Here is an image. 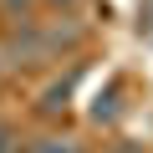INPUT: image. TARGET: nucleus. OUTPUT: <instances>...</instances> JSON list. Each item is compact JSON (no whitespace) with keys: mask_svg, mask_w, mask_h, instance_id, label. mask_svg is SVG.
Masks as SVG:
<instances>
[{"mask_svg":"<svg viewBox=\"0 0 153 153\" xmlns=\"http://www.w3.org/2000/svg\"><path fill=\"white\" fill-rule=\"evenodd\" d=\"M5 5H10V10H16V5H31V0H5Z\"/></svg>","mask_w":153,"mask_h":153,"instance_id":"4","label":"nucleus"},{"mask_svg":"<svg viewBox=\"0 0 153 153\" xmlns=\"http://www.w3.org/2000/svg\"><path fill=\"white\" fill-rule=\"evenodd\" d=\"M16 153H82L71 138H31L26 148H16Z\"/></svg>","mask_w":153,"mask_h":153,"instance_id":"1","label":"nucleus"},{"mask_svg":"<svg viewBox=\"0 0 153 153\" xmlns=\"http://www.w3.org/2000/svg\"><path fill=\"white\" fill-rule=\"evenodd\" d=\"M10 143H16V138H10V123H0V153H16Z\"/></svg>","mask_w":153,"mask_h":153,"instance_id":"2","label":"nucleus"},{"mask_svg":"<svg viewBox=\"0 0 153 153\" xmlns=\"http://www.w3.org/2000/svg\"><path fill=\"white\" fill-rule=\"evenodd\" d=\"M107 153H143V148H138V143H112Z\"/></svg>","mask_w":153,"mask_h":153,"instance_id":"3","label":"nucleus"}]
</instances>
